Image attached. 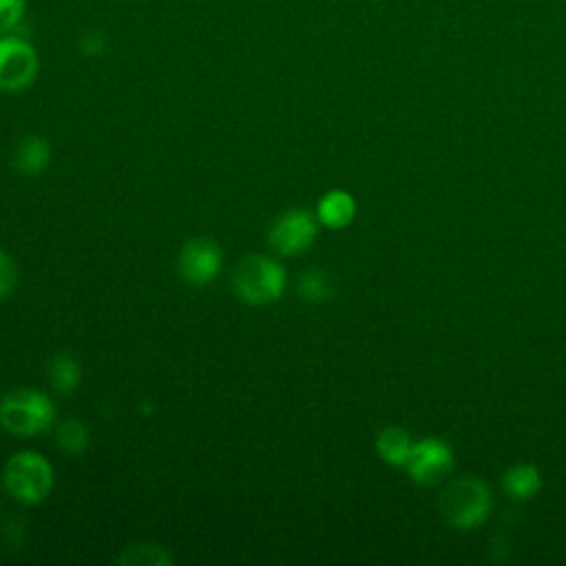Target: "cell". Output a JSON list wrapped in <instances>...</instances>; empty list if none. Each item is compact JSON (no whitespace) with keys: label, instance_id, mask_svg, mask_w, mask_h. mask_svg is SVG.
Returning a JSON list of instances; mask_svg holds the SVG:
<instances>
[{"label":"cell","instance_id":"6da1fadb","mask_svg":"<svg viewBox=\"0 0 566 566\" xmlns=\"http://www.w3.org/2000/svg\"><path fill=\"white\" fill-rule=\"evenodd\" d=\"M287 285L285 268L265 254L241 259L232 272V290L248 305L276 303Z\"/></svg>","mask_w":566,"mask_h":566},{"label":"cell","instance_id":"7a4b0ae2","mask_svg":"<svg viewBox=\"0 0 566 566\" xmlns=\"http://www.w3.org/2000/svg\"><path fill=\"white\" fill-rule=\"evenodd\" d=\"M55 416L53 400L31 387H20L0 400V424L13 436H40L51 429Z\"/></svg>","mask_w":566,"mask_h":566},{"label":"cell","instance_id":"3957f363","mask_svg":"<svg viewBox=\"0 0 566 566\" xmlns=\"http://www.w3.org/2000/svg\"><path fill=\"white\" fill-rule=\"evenodd\" d=\"M4 491L22 504H40L53 486V469L38 451L13 453L2 469Z\"/></svg>","mask_w":566,"mask_h":566},{"label":"cell","instance_id":"277c9868","mask_svg":"<svg viewBox=\"0 0 566 566\" xmlns=\"http://www.w3.org/2000/svg\"><path fill=\"white\" fill-rule=\"evenodd\" d=\"M444 520L455 528H473L482 524L491 511V491L473 478L455 480L447 486L440 500Z\"/></svg>","mask_w":566,"mask_h":566},{"label":"cell","instance_id":"5b68a950","mask_svg":"<svg viewBox=\"0 0 566 566\" xmlns=\"http://www.w3.org/2000/svg\"><path fill=\"white\" fill-rule=\"evenodd\" d=\"M40 73L35 46L20 33L0 35V91L22 93Z\"/></svg>","mask_w":566,"mask_h":566},{"label":"cell","instance_id":"8992f818","mask_svg":"<svg viewBox=\"0 0 566 566\" xmlns=\"http://www.w3.org/2000/svg\"><path fill=\"white\" fill-rule=\"evenodd\" d=\"M318 232L316 217L305 208H292L276 217L268 230L270 248L281 256H296L305 252Z\"/></svg>","mask_w":566,"mask_h":566},{"label":"cell","instance_id":"52a82bcc","mask_svg":"<svg viewBox=\"0 0 566 566\" xmlns=\"http://www.w3.org/2000/svg\"><path fill=\"white\" fill-rule=\"evenodd\" d=\"M221 265H223V252L212 239H203V237L190 239L179 250V259H177L179 276L192 287L210 285L219 276Z\"/></svg>","mask_w":566,"mask_h":566},{"label":"cell","instance_id":"ba28073f","mask_svg":"<svg viewBox=\"0 0 566 566\" xmlns=\"http://www.w3.org/2000/svg\"><path fill=\"white\" fill-rule=\"evenodd\" d=\"M407 471L418 484H436L440 482L453 467V453L451 449L436 438H427L413 444L409 460H407Z\"/></svg>","mask_w":566,"mask_h":566},{"label":"cell","instance_id":"9c48e42d","mask_svg":"<svg viewBox=\"0 0 566 566\" xmlns=\"http://www.w3.org/2000/svg\"><path fill=\"white\" fill-rule=\"evenodd\" d=\"M356 214V201L347 190H329L318 199L316 206V219L318 223H323L325 228L338 230L352 223Z\"/></svg>","mask_w":566,"mask_h":566},{"label":"cell","instance_id":"30bf717a","mask_svg":"<svg viewBox=\"0 0 566 566\" xmlns=\"http://www.w3.org/2000/svg\"><path fill=\"white\" fill-rule=\"evenodd\" d=\"M51 159V146L40 135H29L18 142L13 153V166L22 175H40Z\"/></svg>","mask_w":566,"mask_h":566},{"label":"cell","instance_id":"8fae6325","mask_svg":"<svg viewBox=\"0 0 566 566\" xmlns=\"http://www.w3.org/2000/svg\"><path fill=\"white\" fill-rule=\"evenodd\" d=\"M376 449L380 453V458L387 464L394 467H405L409 460V453L413 449V442L409 438V433L400 427H387L378 433L376 438Z\"/></svg>","mask_w":566,"mask_h":566},{"label":"cell","instance_id":"7c38bea8","mask_svg":"<svg viewBox=\"0 0 566 566\" xmlns=\"http://www.w3.org/2000/svg\"><path fill=\"white\" fill-rule=\"evenodd\" d=\"M80 378H82V369L73 356L55 354L49 360V382L57 394H64V396L73 394L75 387L80 385Z\"/></svg>","mask_w":566,"mask_h":566},{"label":"cell","instance_id":"4fadbf2b","mask_svg":"<svg viewBox=\"0 0 566 566\" xmlns=\"http://www.w3.org/2000/svg\"><path fill=\"white\" fill-rule=\"evenodd\" d=\"M504 489L515 500H528V497L537 495V491L542 489L539 471L531 464H517L506 471Z\"/></svg>","mask_w":566,"mask_h":566},{"label":"cell","instance_id":"5bb4252c","mask_svg":"<svg viewBox=\"0 0 566 566\" xmlns=\"http://www.w3.org/2000/svg\"><path fill=\"white\" fill-rule=\"evenodd\" d=\"M55 442L60 451L69 455H80L88 447V429L80 420L66 418L55 429Z\"/></svg>","mask_w":566,"mask_h":566},{"label":"cell","instance_id":"9a60e30c","mask_svg":"<svg viewBox=\"0 0 566 566\" xmlns=\"http://www.w3.org/2000/svg\"><path fill=\"white\" fill-rule=\"evenodd\" d=\"M298 294L307 301V303H323L332 296V279L327 272L323 270H307L301 274L298 283Z\"/></svg>","mask_w":566,"mask_h":566},{"label":"cell","instance_id":"2e32d148","mask_svg":"<svg viewBox=\"0 0 566 566\" xmlns=\"http://www.w3.org/2000/svg\"><path fill=\"white\" fill-rule=\"evenodd\" d=\"M122 564H170V555L161 548V546H153V544H137V546H128L122 555H119Z\"/></svg>","mask_w":566,"mask_h":566},{"label":"cell","instance_id":"e0dca14e","mask_svg":"<svg viewBox=\"0 0 566 566\" xmlns=\"http://www.w3.org/2000/svg\"><path fill=\"white\" fill-rule=\"evenodd\" d=\"M27 18V0H0V35L18 33Z\"/></svg>","mask_w":566,"mask_h":566},{"label":"cell","instance_id":"ac0fdd59","mask_svg":"<svg viewBox=\"0 0 566 566\" xmlns=\"http://www.w3.org/2000/svg\"><path fill=\"white\" fill-rule=\"evenodd\" d=\"M15 283H18V265L9 252L0 250V301L13 294Z\"/></svg>","mask_w":566,"mask_h":566},{"label":"cell","instance_id":"d6986e66","mask_svg":"<svg viewBox=\"0 0 566 566\" xmlns=\"http://www.w3.org/2000/svg\"><path fill=\"white\" fill-rule=\"evenodd\" d=\"M80 51L84 53V55H91V57H95V55H102L104 53V49H106V38H104V33L102 31H86L82 38H80Z\"/></svg>","mask_w":566,"mask_h":566}]
</instances>
